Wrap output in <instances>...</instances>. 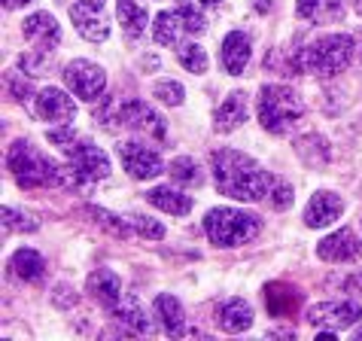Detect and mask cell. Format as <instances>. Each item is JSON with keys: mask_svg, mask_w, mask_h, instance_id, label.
<instances>
[{"mask_svg": "<svg viewBox=\"0 0 362 341\" xmlns=\"http://www.w3.org/2000/svg\"><path fill=\"white\" fill-rule=\"evenodd\" d=\"M201 31H207V18L192 0H180L177 6L162 9L153 18V40L158 46H177L186 34H201Z\"/></svg>", "mask_w": 362, "mask_h": 341, "instance_id": "obj_7", "label": "cell"}, {"mask_svg": "<svg viewBox=\"0 0 362 341\" xmlns=\"http://www.w3.org/2000/svg\"><path fill=\"white\" fill-rule=\"evenodd\" d=\"M156 317L162 320V329H165L168 338H180V335L189 333V329H186L183 305L177 302V296H170V293L156 296Z\"/></svg>", "mask_w": 362, "mask_h": 341, "instance_id": "obj_23", "label": "cell"}, {"mask_svg": "<svg viewBox=\"0 0 362 341\" xmlns=\"http://www.w3.org/2000/svg\"><path fill=\"white\" fill-rule=\"evenodd\" d=\"M128 219H132L134 232H137L140 238H146V241H162V238H165V226H162V223H156L153 216H144V214H128Z\"/></svg>", "mask_w": 362, "mask_h": 341, "instance_id": "obj_34", "label": "cell"}, {"mask_svg": "<svg viewBox=\"0 0 362 341\" xmlns=\"http://www.w3.org/2000/svg\"><path fill=\"white\" fill-rule=\"evenodd\" d=\"M354 6H356V13L362 16V0H354Z\"/></svg>", "mask_w": 362, "mask_h": 341, "instance_id": "obj_40", "label": "cell"}, {"mask_svg": "<svg viewBox=\"0 0 362 341\" xmlns=\"http://www.w3.org/2000/svg\"><path fill=\"white\" fill-rule=\"evenodd\" d=\"M301 299H305V293L296 289V287H289V284H268L265 287V305H268L271 317H293V314H298Z\"/></svg>", "mask_w": 362, "mask_h": 341, "instance_id": "obj_20", "label": "cell"}, {"mask_svg": "<svg viewBox=\"0 0 362 341\" xmlns=\"http://www.w3.org/2000/svg\"><path fill=\"white\" fill-rule=\"evenodd\" d=\"M362 317V308L350 299H335V302H317L308 308L305 320L317 329H347V326H356Z\"/></svg>", "mask_w": 362, "mask_h": 341, "instance_id": "obj_10", "label": "cell"}, {"mask_svg": "<svg viewBox=\"0 0 362 341\" xmlns=\"http://www.w3.org/2000/svg\"><path fill=\"white\" fill-rule=\"evenodd\" d=\"M146 202L153 207H158V210H165V214H170V216H186L195 204L192 195L180 192L177 186H153L146 192Z\"/></svg>", "mask_w": 362, "mask_h": 341, "instance_id": "obj_22", "label": "cell"}, {"mask_svg": "<svg viewBox=\"0 0 362 341\" xmlns=\"http://www.w3.org/2000/svg\"><path fill=\"white\" fill-rule=\"evenodd\" d=\"M326 4H332V0H298L296 13H298V18H308V22H314V18H320V13H323Z\"/></svg>", "mask_w": 362, "mask_h": 341, "instance_id": "obj_36", "label": "cell"}, {"mask_svg": "<svg viewBox=\"0 0 362 341\" xmlns=\"http://www.w3.org/2000/svg\"><path fill=\"white\" fill-rule=\"evenodd\" d=\"M168 174L174 177V183H183V186H204V170L195 158L189 156H177L174 162L168 165Z\"/></svg>", "mask_w": 362, "mask_h": 341, "instance_id": "obj_29", "label": "cell"}, {"mask_svg": "<svg viewBox=\"0 0 362 341\" xmlns=\"http://www.w3.org/2000/svg\"><path fill=\"white\" fill-rule=\"evenodd\" d=\"M356 338H359V341H362V326H359V329H356Z\"/></svg>", "mask_w": 362, "mask_h": 341, "instance_id": "obj_42", "label": "cell"}, {"mask_svg": "<svg viewBox=\"0 0 362 341\" xmlns=\"http://www.w3.org/2000/svg\"><path fill=\"white\" fill-rule=\"evenodd\" d=\"M259 229H262V219L250 214V210H238V207H214L204 216V235L216 247L250 244L259 235Z\"/></svg>", "mask_w": 362, "mask_h": 341, "instance_id": "obj_6", "label": "cell"}, {"mask_svg": "<svg viewBox=\"0 0 362 341\" xmlns=\"http://www.w3.org/2000/svg\"><path fill=\"white\" fill-rule=\"evenodd\" d=\"M356 43H359V46H356V49H359V64H362V31H359V34H356Z\"/></svg>", "mask_w": 362, "mask_h": 341, "instance_id": "obj_39", "label": "cell"}, {"mask_svg": "<svg viewBox=\"0 0 362 341\" xmlns=\"http://www.w3.org/2000/svg\"><path fill=\"white\" fill-rule=\"evenodd\" d=\"M119 125L128 128V132H140V134H149L156 140H165L168 137V122L165 116L153 110V104L140 101V98H128V101L119 107Z\"/></svg>", "mask_w": 362, "mask_h": 341, "instance_id": "obj_8", "label": "cell"}, {"mask_svg": "<svg viewBox=\"0 0 362 341\" xmlns=\"http://www.w3.org/2000/svg\"><path fill=\"white\" fill-rule=\"evenodd\" d=\"M250 55H253V40L244 31H228L223 40V49H219V62H223L226 74L240 76L250 64Z\"/></svg>", "mask_w": 362, "mask_h": 341, "instance_id": "obj_17", "label": "cell"}, {"mask_svg": "<svg viewBox=\"0 0 362 341\" xmlns=\"http://www.w3.org/2000/svg\"><path fill=\"white\" fill-rule=\"evenodd\" d=\"M9 268L22 277V280H31V284H37V280H43L46 274V262H43V256L37 253V250L31 247H22V250H16L13 259H9Z\"/></svg>", "mask_w": 362, "mask_h": 341, "instance_id": "obj_26", "label": "cell"}, {"mask_svg": "<svg viewBox=\"0 0 362 341\" xmlns=\"http://www.w3.org/2000/svg\"><path fill=\"white\" fill-rule=\"evenodd\" d=\"M0 216H4V232H34L37 223L31 216L25 214V210L18 207H4L0 210Z\"/></svg>", "mask_w": 362, "mask_h": 341, "instance_id": "obj_33", "label": "cell"}, {"mask_svg": "<svg viewBox=\"0 0 362 341\" xmlns=\"http://www.w3.org/2000/svg\"><path fill=\"white\" fill-rule=\"evenodd\" d=\"M293 186L286 183L284 177H271V186H268V204L274 210H286L293 207Z\"/></svg>", "mask_w": 362, "mask_h": 341, "instance_id": "obj_32", "label": "cell"}, {"mask_svg": "<svg viewBox=\"0 0 362 341\" xmlns=\"http://www.w3.org/2000/svg\"><path fill=\"white\" fill-rule=\"evenodd\" d=\"M25 37L34 40L37 46H58V40H62V25H58V18L52 13H34L25 18Z\"/></svg>", "mask_w": 362, "mask_h": 341, "instance_id": "obj_24", "label": "cell"}, {"mask_svg": "<svg viewBox=\"0 0 362 341\" xmlns=\"http://www.w3.org/2000/svg\"><path fill=\"white\" fill-rule=\"evenodd\" d=\"M153 95L162 104H170V107H180L186 101V88H183V83H177V79H158L153 86Z\"/></svg>", "mask_w": 362, "mask_h": 341, "instance_id": "obj_31", "label": "cell"}, {"mask_svg": "<svg viewBox=\"0 0 362 341\" xmlns=\"http://www.w3.org/2000/svg\"><path fill=\"white\" fill-rule=\"evenodd\" d=\"M58 289H62V296H58L55 302L62 305V308H70V305L76 302V293H74V289H70V287H58Z\"/></svg>", "mask_w": 362, "mask_h": 341, "instance_id": "obj_37", "label": "cell"}, {"mask_svg": "<svg viewBox=\"0 0 362 341\" xmlns=\"http://www.w3.org/2000/svg\"><path fill=\"white\" fill-rule=\"evenodd\" d=\"M113 317L128 329V335H153L156 333V320L140 308L134 296H128V299L122 296V302L113 308Z\"/></svg>", "mask_w": 362, "mask_h": 341, "instance_id": "obj_19", "label": "cell"}, {"mask_svg": "<svg viewBox=\"0 0 362 341\" xmlns=\"http://www.w3.org/2000/svg\"><path fill=\"white\" fill-rule=\"evenodd\" d=\"M6 88L13 92L16 101H25V98H31L34 95V88H31V76L25 74H18V70H6Z\"/></svg>", "mask_w": 362, "mask_h": 341, "instance_id": "obj_35", "label": "cell"}, {"mask_svg": "<svg viewBox=\"0 0 362 341\" xmlns=\"http://www.w3.org/2000/svg\"><path fill=\"white\" fill-rule=\"evenodd\" d=\"M86 216H92L100 229H107V232L116 235V238H132V235H134L132 219H128V216H116L113 210H104V207L88 204V207H86Z\"/></svg>", "mask_w": 362, "mask_h": 341, "instance_id": "obj_27", "label": "cell"}, {"mask_svg": "<svg viewBox=\"0 0 362 341\" xmlns=\"http://www.w3.org/2000/svg\"><path fill=\"white\" fill-rule=\"evenodd\" d=\"M70 22H74L76 34L86 37L88 43H104L110 37L104 0H76V4L70 6Z\"/></svg>", "mask_w": 362, "mask_h": 341, "instance_id": "obj_12", "label": "cell"}, {"mask_svg": "<svg viewBox=\"0 0 362 341\" xmlns=\"http://www.w3.org/2000/svg\"><path fill=\"white\" fill-rule=\"evenodd\" d=\"M247 119H250V95L238 88V92L226 95V101L216 107V113H214V132H219V134L238 132V128L244 125Z\"/></svg>", "mask_w": 362, "mask_h": 341, "instance_id": "obj_16", "label": "cell"}, {"mask_svg": "<svg viewBox=\"0 0 362 341\" xmlns=\"http://www.w3.org/2000/svg\"><path fill=\"white\" fill-rule=\"evenodd\" d=\"M6 168L22 189H43L62 183V165L28 140H16L6 149Z\"/></svg>", "mask_w": 362, "mask_h": 341, "instance_id": "obj_4", "label": "cell"}, {"mask_svg": "<svg viewBox=\"0 0 362 341\" xmlns=\"http://www.w3.org/2000/svg\"><path fill=\"white\" fill-rule=\"evenodd\" d=\"M201 4H210V6H216V4H219V0H201Z\"/></svg>", "mask_w": 362, "mask_h": 341, "instance_id": "obj_41", "label": "cell"}, {"mask_svg": "<svg viewBox=\"0 0 362 341\" xmlns=\"http://www.w3.org/2000/svg\"><path fill=\"white\" fill-rule=\"evenodd\" d=\"M64 83L79 101H98L107 88V74H104V67H98L95 62L74 58V62L64 67Z\"/></svg>", "mask_w": 362, "mask_h": 341, "instance_id": "obj_9", "label": "cell"}, {"mask_svg": "<svg viewBox=\"0 0 362 341\" xmlns=\"http://www.w3.org/2000/svg\"><path fill=\"white\" fill-rule=\"evenodd\" d=\"M25 4H31V0H4L6 9H18V6H25Z\"/></svg>", "mask_w": 362, "mask_h": 341, "instance_id": "obj_38", "label": "cell"}, {"mask_svg": "<svg viewBox=\"0 0 362 341\" xmlns=\"http://www.w3.org/2000/svg\"><path fill=\"white\" fill-rule=\"evenodd\" d=\"M86 289H88V296L107 311H113L122 302V280H119L116 272H110V268H98V272L88 274Z\"/></svg>", "mask_w": 362, "mask_h": 341, "instance_id": "obj_18", "label": "cell"}, {"mask_svg": "<svg viewBox=\"0 0 362 341\" xmlns=\"http://www.w3.org/2000/svg\"><path fill=\"white\" fill-rule=\"evenodd\" d=\"M341 214H344V198H341L338 192H314L310 195V202L305 207V226L308 229H326L332 226L335 219H341Z\"/></svg>", "mask_w": 362, "mask_h": 341, "instance_id": "obj_15", "label": "cell"}, {"mask_svg": "<svg viewBox=\"0 0 362 341\" xmlns=\"http://www.w3.org/2000/svg\"><path fill=\"white\" fill-rule=\"evenodd\" d=\"M34 113L43 122H55V125H70L76 116V101L70 98L64 88L49 86L34 98Z\"/></svg>", "mask_w": 362, "mask_h": 341, "instance_id": "obj_13", "label": "cell"}, {"mask_svg": "<svg viewBox=\"0 0 362 341\" xmlns=\"http://www.w3.org/2000/svg\"><path fill=\"white\" fill-rule=\"evenodd\" d=\"M46 137H49V144H55L67 156V165L74 168L88 186H95L98 180L110 177V158H107V153L100 146H95L92 140L79 137L70 125H58Z\"/></svg>", "mask_w": 362, "mask_h": 341, "instance_id": "obj_3", "label": "cell"}, {"mask_svg": "<svg viewBox=\"0 0 362 341\" xmlns=\"http://www.w3.org/2000/svg\"><path fill=\"white\" fill-rule=\"evenodd\" d=\"M317 256L323 259V262H335V265L356 262L362 256V241L356 238L354 229H338V232L326 235L317 244Z\"/></svg>", "mask_w": 362, "mask_h": 341, "instance_id": "obj_14", "label": "cell"}, {"mask_svg": "<svg viewBox=\"0 0 362 341\" xmlns=\"http://www.w3.org/2000/svg\"><path fill=\"white\" fill-rule=\"evenodd\" d=\"M177 62L183 64L189 74H207V67H210V58L207 52L201 49L198 43H183V46H177Z\"/></svg>", "mask_w": 362, "mask_h": 341, "instance_id": "obj_30", "label": "cell"}, {"mask_svg": "<svg viewBox=\"0 0 362 341\" xmlns=\"http://www.w3.org/2000/svg\"><path fill=\"white\" fill-rule=\"evenodd\" d=\"M210 170H214V183L219 195L238 198V202H262L268 195L271 174L247 153H238V149L228 146L216 149Z\"/></svg>", "mask_w": 362, "mask_h": 341, "instance_id": "obj_1", "label": "cell"}, {"mask_svg": "<svg viewBox=\"0 0 362 341\" xmlns=\"http://www.w3.org/2000/svg\"><path fill=\"white\" fill-rule=\"evenodd\" d=\"M55 64V49L52 46H37L31 52H25L18 58V67L25 70L28 76H46Z\"/></svg>", "mask_w": 362, "mask_h": 341, "instance_id": "obj_28", "label": "cell"}, {"mask_svg": "<svg viewBox=\"0 0 362 341\" xmlns=\"http://www.w3.org/2000/svg\"><path fill=\"white\" fill-rule=\"evenodd\" d=\"M119 158H122V168L132 174L134 180H153L158 174H165V162L158 156V149L137 144V140H122L116 146Z\"/></svg>", "mask_w": 362, "mask_h": 341, "instance_id": "obj_11", "label": "cell"}, {"mask_svg": "<svg viewBox=\"0 0 362 341\" xmlns=\"http://www.w3.org/2000/svg\"><path fill=\"white\" fill-rule=\"evenodd\" d=\"M356 52V37L350 34H323L317 37L310 46H305L296 58L298 70L305 74H317V76H332L338 70H344L354 62Z\"/></svg>", "mask_w": 362, "mask_h": 341, "instance_id": "obj_5", "label": "cell"}, {"mask_svg": "<svg viewBox=\"0 0 362 341\" xmlns=\"http://www.w3.org/2000/svg\"><path fill=\"white\" fill-rule=\"evenodd\" d=\"M216 326L223 333H247L253 326V308H250L244 299H228V302L219 305L216 311Z\"/></svg>", "mask_w": 362, "mask_h": 341, "instance_id": "obj_21", "label": "cell"}, {"mask_svg": "<svg viewBox=\"0 0 362 341\" xmlns=\"http://www.w3.org/2000/svg\"><path fill=\"white\" fill-rule=\"evenodd\" d=\"M116 16L125 37H140L149 28V9L144 0H116Z\"/></svg>", "mask_w": 362, "mask_h": 341, "instance_id": "obj_25", "label": "cell"}, {"mask_svg": "<svg viewBox=\"0 0 362 341\" xmlns=\"http://www.w3.org/2000/svg\"><path fill=\"white\" fill-rule=\"evenodd\" d=\"M256 116L268 134H289L298 125V119L305 116V104H301V95L296 88L284 83H268L259 88Z\"/></svg>", "mask_w": 362, "mask_h": 341, "instance_id": "obj_2", "label": "cell"}]
</instances>
